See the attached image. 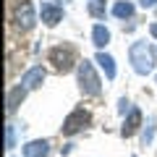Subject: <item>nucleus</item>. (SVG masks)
<instances>
[{"mask_svg":"<svg viewBox=\"0 0 157 157\" xmlns=\"http://www.w3.org/2000/svg\"><path fill=\"white\" fill-rule=\"evenodd\" d=\"M113 16H115V18H131V16H134V3H128V0H118L115 6H113Z\"/></svg>","mask_w":157,"mask_h":157,"instance_id":"nucleus-11","label":"nucleus"},{"mask_svg":"<svg viewBox=\"0 0 157 157\" xmlns=\"http://www.w3.org/2000/svg\"><path fill=\"white\" fill-rule=\"evenodd\" d=\"M149 32H152V37H157V24H152V26H149Z\"/></svg>","mask_w":157,"mask_h":157,"instance_id":"nucleus-19","label":"nucleus"},{"mask_svg":"<svg viewBox=\"0 0 157 157\" xmlns=\"http://www.w3.org/2000/svg\"><path fill=\"white\" fill-rule=\"evenodd\" d=\"M24 97H26V89H24L21 84L16 86V89H11V94H8V113H13L18 107V102L24 100Z\"/></svg>","mask_w":157,"mask_h":157,"instance_id":"nucleus-13","label":"nucleus"},{"mask_svg":"<svg viewBox=\"0 0 157 157\" xmlns=\"http://www.w3.org/2000/svg\"><path fill=\"white\" fill-rule=\"evenodd\" d=\"M24 155L26 157H50V141L45 139H34L24 147Z\"/></svg>","mask_w":157,"mask_h":157,"instance_id":"nucleus-8","label":"nucleus"},{"mask_svg":"<svg viewBox=\"0 0 157 157\" xmlns=\"http://www.w3.org/2000/svg\"><path fill=\"white\" fill-rule=\"evenodd\" d=\"M139 6H141V8H155L157 0H139Z\"/></svg>","mask_w":157,"mask_h":157,"instance_id":"nucleus-18","label":"nucleus"},{"mask_svg":"<svg viewBox=\"0 0 157 157\" xmlns=\"http://www.w3.org/2000/svg\"><path fill=\"white\" fill-rule=\"evenodd\" d=\"M13 21H16V26L21 29V32H29V29L37 24V11H34V6L29 0H18L16 11H13Z\"/></svg>","mask_w":157,"mask_h":157,"instance_id":"nucleus-4","label":"nucleus"},{"mask_svg":"<svg viewBox=\"0 0 157 157\" xmlns=\"http://www.w3.org/2000/svg\"><path fill=\"white\" fill-rule=\"evenodd\" d=\"M118 105H121V107H118V110L123 113V115H126V113H131V110H134V105H131V102L126 100V97H123V100H121V102H118Z\"/></svg>","mask_w":157,"mask_h":157,"instance_id":"nucleus-17","label":"nucleus"},{"mask_svg":"<svg viewBox=\"0 0 157 157\" xmlns=\"http://www.w3.org/2000/svg\"><path fill=\"white\" fill-rule=\"evenodd\" d=\"M139 126H141V110H136V107H134V110L128 113V118H126L121 134H123V136H134L136 131H139Z\"/></svg>","mask_w":157,"mask_h":157,"instance_id":"nucleus-9","label":"nucleus"},{"mask_svg":"<svg viewBox=\"0 0 157 157\" xmlns=\"http://www.w3.org/2000/svg\"><path fill=\"white\" fill-rule=\"evenodd\" d=\"M6 147H8V149L16 147V126H13V123L6 126Z\"/></svg>","mask_w":157,"mask_h":157,"instance_id":"nucleus-15","label":"nucleus"},{"mask_svg":"<svg viewBox=\"0 0 157 157\" xmlns=\"http://www.w3.org/2000/svg\"><path fill=\"white\" fill-rule=\"evenodd\" d=\"M89 13H92V16H97V18H100V16H105V6L92 0V3H89Z\"/></svg>","mask_w":157,"mask_h":157,"instance_id":"nucleus-16","label":"nucleus"},{"mask_svg":"<svg viewBox=\"0 0 157 157\" xmlns=\"http://www.w3.org/2000/svg\"><path fill=\"white\" fill-rule=\"evenodd\" d=\"M89 123H92V115L84 110V107H76V110L63 121V134H66V136H73V134H78L81 128H86Z\"/></svg>","mask_w":157,"mask_h":157,"instance_id":"nucleus-5","label":"nucleus"},{"mask_svg":"<svg viewBox=\"0 0 157 157\" xmlns=\"http://www.w3.org/2000/svg\"><path fill=\"white\" fill-rule=\"evenodd\" d=\"M92 42H94L97 47H105L107 42H110V32H107L102 24H94V29H92Z\"/></svg>","mask_w":157,"mask_h":157,"instance_id":"nucleus-12","label":"nucleus"},{"mask_svg":"<svg viewBox=\"0 0 157 157\" xmlns=\"http://www.w3.org/2000/svg\"><path fill=\"white\" fill-rule=\"evenodd\" d=\"M45 76H47L45 68H42V66H34V68H29V71L21 76V81H18V84H21L24 89L29 92V89H37V86L45 81Z\"/></svg>","mask_w":157,"mask_h":157,"instance_id":"nucleus-6","label":"nucleus"},{"mask_svg":"<svg viewBox=\"0 0 157 157\" xmlns=\"http://www.w3.org/2000/svg\"><path fill=\"white\" fill-rule=\"evenodd\" d=\"M76 73H78V86H81V92H84V94L97 97V94L102 92V81H100V76H97L94 66H92L89 60H78Z\"/></svg>","mask_w":157,"mask_h":157,"instance_id":"nucleus-2","label":"nucleus"},{"mask_svg":"<svg viewBox=\"0 0 157 157\" xmlns=\"http://www.w3.org/2000/svg\"><path fill=\"white\" fill-rule=\"evenodd\" d=\"M128 58L139 76H147V73L155 71V50L149 47V42H134L128 50Z\"/></svg>","mask_w":157,"mask_h":157,"instance_id":"nucleus-1","label":"nucleus"},{"mask_svg":"<svg viewBox=\"0 0 157 157\" xmlns=\"http://www.w3.org/2000/svg\"><path fill=\"white\" fill-rule=\"evenodd\" d=\"M50 60L55 63V68L60 73H68L73 68V63H76V50L71 45H58L50 50Z\"/></svg>","mask_w":157,"mask_h":157,"instance_id":"nucleus-3","label":"nucleus"},{"mask_svg":"<svg viewBox=\"0 0 157 157\" xmlns=\"http://www.w3.org/2000/svg\"><path fill=\"white\" fill-rule=\"evenodd\" d=\"M97 63H100V68L105 71L107 78H115V73H118V71H115V60H113L107 52H102V50L97 52Z\"/></svg>","mask_w":157,"mask_h":157,"instance_id":"nucleus-10","label":"nucleus"},{"mask_svg":"<svg viewBox=\"0 0 157 157\" xmlns=\"http://www.w3.org/2000/svg\"><path fill=\"white\" fill-rule=\"evenodd\" d=\"M152 139H155V118H149V123H147L144 131H141V141H144V144H149Z\"/></svg>","mask_w":157,"mask_h":157,"instance_id":"nucleus-14","label":"nucleus"},{"mask_svg":"<svg viewBox=\"0 0 157 157\" xmlns=\"http://www.w3.org/2000/svg\"><path fill=\"white\" fill-rule=\"evenodd\" d=\"M39 13H42V21L47 24V26H55L58 21L63 18V8L58 6V3H42V8H39Z\"/></svg>","mask_w":157,"mask_h":157,"instance_id":"nucleus-7","label":"nucleus"}]
</instances>
